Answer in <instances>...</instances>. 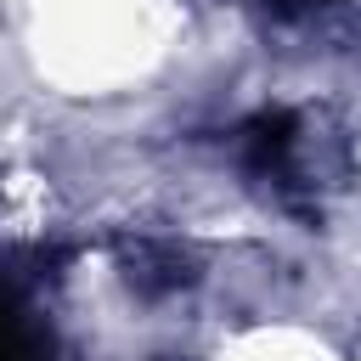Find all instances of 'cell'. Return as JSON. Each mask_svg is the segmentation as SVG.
<instances>
[{
	"label": "cell",
	"instance_id": "1",
	"mask_svg": "<svg viewBox=\"0 0 361 361\" xmlns=\"http://www.w3.org/2000/svg\"><path fill=\"white\" fill-rule=\"evenodd\" d=\"M243 158L254 175L265 180H282L288 186V158H293V118L288 113H259L248 130H243Z\"/></svg>",
	"mask_w": 361,
	"mask_h": 361
},
{
	"label": "cell",
	"instance_id": "2",
	"mask_svg": "<svg viewBox=\"0 0 361 361\" xmlns=\"http://www.w3.org/2000/svg\"><path fill=\"white\" fill-rule=\"evenodd\" d=\"M265 11H276V17H305V11H316V6H333V0H259Z\"/></svg>",
	"mask_w": 361,
	"mask_h": 361
}]
</instances>
